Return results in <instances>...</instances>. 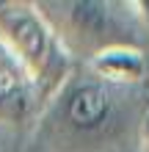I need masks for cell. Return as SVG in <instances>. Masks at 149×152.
<instances>
[{
    "mask_svg": "<svg viewBox=\"0 0 149 152\" xmlns=\"http://www.w3.org/2000/svg\"><path fill=\"white\" fill-rule=\"evenodd\" d=\"M0 42L36 83L44 108L72 80V53L36 3L0 0Z\"/></svg>",
    "mask_w": 149,
    "mask_h": 152,
    "instance_id": "obj_1",
    "label": "cell"
},
{
    "mask_svg": "<svg viewBox=\"0 0 149 152\" xmlns=\"http://www.w3.org/2000/svg\"><path fill=\"white\" fill-rule=\"evenodd\" d=\"M44 111L36 83L0 42V124H22Z\"/></svg>",
    "mask_w": 149,
    "mask_h": 152,
    "instance_id": "obj_4",
    "label": "cell"
},
{
    "mask_svg": "<svg viewBox=\"0 0 149 152\" xmlns=\"http://www.w3.org/2000/svg\"><path fill=\"white\" fill-rule=\"evenodd\" d=\"M89 66L94 77L105 86H135L149 72V58L141 47L119 42L89 56Z\"/></svg>",
    "mask_w": 149,
    "mask_h": 152,
    "instance_id": "obj_5",
    "label": "cell"
},
{
    "mask_svg": "<svg viewBox=\"0 0 149 152\" xmlns=\"http://www.w3.org/2000/svg\"><path fill=\"white\" fill-rule=\"evenodd\" d=\"M50 102H58L55 111L58 127L72 136L100 133L113 119L110 88L100 80H69Z\"/></svg>",
    "mask_w": 149,
    "mask_h": 152,
    "instance_id": "obj_2",
    "label": "cell"
},
{
    "mask_svg": "<svg viewBox=\"0 0 149 152\" xmlns=\"http://www.w3.org/2000/svg\"><path fill=\"white\" fill-rule=\"evenodd\" d=\"M41 14L47 17L52 31L58 33V39L66 44V50L72 47L77 39L80 44L89 47V56L97 50L108 47L105 33H110L113 25V11L110 3H100V0H75V3H36Z\"/></svg>",
    "mask_w": 149,
    "mask_h": 152,
    "instance_id": "obj_3",
    "label": "cell"
},
{
    "mask_svg": "<svg viewBox=\"0 0 149 152\" xmlns=\"http://www.w3.org/2000/svg\"><path fill=\"white\" fill-rule=\"evenodd\" d=\"M124 8H130V14L138 17L149 28V0H130V3H124Z\"/></svg>",
    "mask_w": 149,
    "mask_h": 152,
    "instance_id": "obj_6",
    "label": "cell"
},
{
    "mask_svg": "<svg viewBox=\"0 0 149 152\" xmlns=\"http://www.w3.org/2000/svg\"><path fill=\"white\" fill-rule=\"evenodd\" d=\"M141 138H144V144H146V149H149V111H146L144 124H141Z\"/></svg>",
    "mask_w": 149,
    "mask_h": 152,
    "instance_id": "obj_7",
    "label": "cell"
}]
</instances>
